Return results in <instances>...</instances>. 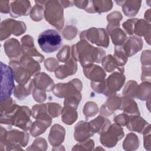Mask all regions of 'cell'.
<instances>
[{
  "label": "cell",
  "instance_id": "6da1fadb",
  "mask_svg": "<svg viewBox=\"0 0 151 151\" xmlns=\"http://www.w3.org/2000/svg\"><path fill=\"white\" fill-rule=\"evenodd\" d=\"M72 55L84 67L93 62L100 63L105 55V51L90 45L85 40H81L72 47Z\"/></svg>",
  "mask_w": 151,
  "mask_h": 151
},
{
  "label": "cell",
  "instance_id": "7a4b0ae2",
  "mask_svg": "<svg viewBox=\"0 0 151 151\" xmlns=\"http://www.w3.org/2000/svg\"><path fill=\"white\" fill-rule=\"evenodd\" d=\"M37 42L42 51L46 53H51L58 50L61 46L62 38L56 30L48 29L39 35Z\"/></svg>",
  "mask_w": 151,
  "mask_h": 151
},
{
  "label": "cell",
  "instance_id": "3957f363",
  "mask_svg": "<svg viewBox=\"0 0 151 151\" xmlns=\"http://www.w3.org/2000/svg\"><path fill=\"white\" fill-rule=\"evenodd\" d=\"M44 7L46 21L58 29H61L64 25V18L63 6L59 1H47Z\"/></svg>",
  "mask_w": 151,
  "mask_h": 151
},
{
  "label": "cell",
  "instance_id": "277c9868",
  "mask_svg": "<svg viewBox=\"0 0 151 151\" xmlns=\"http://www.w3.org/2000/svg\"><path fill=\"white\" fill-rule=\"evenodd\" d=\"M1 101L10 98L12 91L15 87L14 80V73L12 68L1 62Z\"/></svg>",
  "mask_w": 151,
  "mask_h": 151
},
{
  "label": "cell",
  "instance_id": "5b68a950",
  "mask_svg": "<svg viewBox=\"0 0 151 151\" xmlns=\"http://www.w3.org/2000/svg\"><path fill=\"white\" fill-rule=\"evenodd\" d=\"M2 126H1V146H17L21 145L25 146L29 140V134L27 132H23L18 130H12L6 132Z\"/></svg>",
  "mask_w": 151,
  "mask_h": 151
},
{
  "label": "cell",
  "instance_id": "8992f818",
  "mask_svg": "<svg viewBox=\"0 0 151 151\" xmlns=\"http://www.w3.org/2000/svg\"><path fill=\"white\" fill-rule=\"evenodd\" d=\"M82 83L78 79H73L67 83H58L54 86L53 93L58 97H76L81 99Z\"/></svg>",
  "mask_w": 151,
  "mask_h": 151
},
{
  "label": "cell",
  "instance_id": "52a82bcc",
  "mask_svg": "<svg viewBox=\"0 0 151 151\" xmlns=\"http://www.w3.org/2000/svg\"><path fill=\"white\" fill-rule=\"evenodd\" d=\"M81 40H87L98 46L107 48L109 45V37L105 29L103 28H91L81 32Z\"/></svg>",
  "mask_w": 151,
  "mask_h": 151
},
{
  "label": "cell",
  "instance_id": "ba28073f",
  "mask_svg": "<svg viewBox=\"0 0 151 151\" xmlns=\"http://www.w3.org/2000/svg\"><path fill=\"white\" fill-rule=\"evenodd\" d=\"M31 111L27 106H18L14 114L11 117L9 124L19 127L22 130H28L31 128Z\"/></svg>",
  "mask_w": 151,
  "mask_h": 151
},
{
  "label": "cell",
  "instance_id": "9c48e42d",
  "mask_svg": "<svg viewBox=\"0 0 151 151\" xmlns=\"http://www.w3.org/2000/svg\"><path fill=\"white\" fill-rule=\"evenodd\" d=\"M100 142L106 147H114L124 136L123 129L117 123L110 124L108 129L101 133Z\"/></svg>",
  "mask_w": 151,
  "mask_h": 151
},
{
  "label": "cell",
  "instance_id": "30bf717a",
  "mask_svg": "<svg viewBox=\"0 0 151 151\" xmlns=\"http://www.w3.org/2000/svg\"><path fill=\"white\" fill-rule=\"evenodd\" d=\"M26 26L21 21L12 19L3 21L1 24V40L2 41L11 35V34L18 36L25 32Z\"/></svg>",
  "mask_w": 151,
  "mask_h": 151
},
{
  "label": "cell",
  "instance_id": "8fae6325",
  "mask_svg": "<svg viewBox=\"0 0 151 151\" xmlns=\"http://www.w3.org/2000/svg\"><path fill=\"white\" fill-rule=\"evenodd\" d=\"M125 81V77L122 73L114 72L104 81V91L103 94L107 96L115 94L119 91Z\"/></svg>",
  "mask_w": 151,
  "mask_h": 151
},
{
  "label": "cell",
  "instance_id": "7c38bea8",
  "mask_svg": "<svg viewBox=\"0 0 151 151\" xmlns=\"http://www.w3.org/2000/svg\"><path fill=\"white\" fill-rule=\"evenodd\" d=\"M83 72L86 77L91 80V82H103L106 76V74L102 68L91 63L83 67Z\"/></svg>",
  "mask_w": 151,
  "mask_h": 151
},
{
  "label": "cell",
  "instance_id": "4fadbf2b",
  "mask_svg": "<svg viewBox=\"0 0 151 151\" xmlns=\"http://www.w3.org/2000/svg\"><path fill=\"white\" fill-rule=\"evenodd\" d=\"M9 64L13 70L14 78L16 81L19 84H27L31 76L30 73L17 60L11 61Z\"/></svg>",
  "mask_w": 151,
  "mask_h": 151
},
{
  "label": "cell",
  "instance_id": "5bb4252c",
  "mask_svg": "<svg viewBox=\"0 0 151 151\" xmlns=\"http://www.w3.org/2000/svg\"><path fill=\"white\" fill-rule=\"evenodd\" d=\"M22 51L24 55L35 58L40 62H42L44 60V56L39 53L34 46V40L30 35H26L21 38Z\"/></svg>",
  "mask_w": 151,
  "mask_h": 151
},
{
  "label": "cell",
  "instance_id": "9a60e30c",
  "mask_svg": "<svg viewBox=\"0 0 151 151\" xmlns=\"http://www.w3.org/2000/svg\"><path fill=\"white\" fill-rule=\"evenodd\" d=\"M36 119L37 120L32 124L30 128L31 134L34 137L44 133L52 122L51 117L48 114L42 115Z\"/></svg>",
  "mask_w": 151,
  "mask_h": 151
},
{
  "label": "cell",
  "instance_id": "2e32d148",
  "mask_svg": "<svg viewBox=\"0 0 151 151\" xmlns=\"http://www.w3.org/2000/svg\"><path fill=\"white\" fill-rule=\"evenodd\" d=\"M31 4L29 1H15L10 5V15L17 18L22 15H28L30 11Z\"/></svg>",
  "mask_w": 151,
  "mask_h": 151
},
{
  "label": "cell",
  "instance_id": "e0dca14e",
  "mask_svg": "<svg viewBox=\"0 0 151 151\" xmlns=\"http://www.w3.org/2000/svg\"><path fill=\"white\" fill-rule=\"evenodd\" d=\"M143 41L137 37H130L122 45L123 51L127 57H130L142 48Z\"/></svg>",
  "mask_w": 151,
  "mask_h": 151
},
{
  "label": "cell",
  "instance_id": "ac0fdd59",
  "mask_svg": "<svg viewBox=\"0 0 151 151\" xmlns=\"http://www.w3.org/2000/svg\"><path fill=\"white\" fill-rule=\"evenodd\" d=\"M94 134L91 130L89 122H79L74 128V138L80 142H84L89 137Z\"/></svg>",
  "mask_w": 151,
  "mask_h": 151
},
{
  "label": "cell",
  "instance_id": "d6986e66",
  "mask_svg": "<svg viewBox=\"0 0 151 151\" xmlns=\"http://www.w3.org/2000/svg\"><path fill=\"white\" fill-rule=\"evenodd\" d=\"M34 87L43 91H51L54 89V84L52 80L44 73H40L35 75L33 80Z\"/></svg>",
  "mask_w": 151,
  "mask_h": 151
},
{
  "label": "cell",
  "instance_id": "ffe728a7",
  "mask_svg": "<svg viewBox=\"0 0 151 151\" xmlns=\"http://www.w3.org/2000/svg\"><path fill=\"white\" fill-rule=\"evenodd\" d=\"M113 6L111 1H88V4L85 11L89 13L107 12L110 11Z\"/></svg>",
  "mask_w": 151,
  "mask_h": 151
},
{
  "label": "cell",
  "instance_id": "44dd1931",
  "mask_svg": "<svg viewBox=\"0 0 151 151\" xmlns=\"http://www.w3.org/2000/svg\"><path fill=\"white\" fill-rule=\"evenodd\" d=\"M77 70L76 62L71 58L67 61L65 65H60L55 70V77L60 79H63L76 73Z\"/></svg>",
  "mask_w": 151,
  "mask_h": 151
},
{
  "label": "cell",
  "instance_id": "7402d4cb",
  "mask_svg": "<svg viewBox=\"0 0 151 151\" xmlns=\"http://www.w3.org/2000/svg\"><path fill=\"white\" fill-rule=\"evenodd\" d=\"M148 123L142 118L137 116H129L126 126L130 131L143 133L146 129L145 126Z\"/></svg>",
  "mask_w": 151,
  "mask_h": 151
},
{
  "label": "cell",
  "instance_id": "603a6c76",
  "mask_svg": "<svg viewBox=\"0 0 151 151\" xmlns=\"http://www.w3.org/2000/svg\"><path fill=\"white\" fill-rule=\"evenodd\" d=\"M65 129L59 124H54L51 129L49 134L50 144L54 146L61 143L64 139Z\"/></svg>",
  "mask_w": 151,
  "mask_h": 151
},
{
  "label": "cell",
  "instance_id": "cb8c5ba5",
  "mask_svg": "<svg viewBox=\"0 0 151 151\" xmlns=\"http://www.w3.org/2000/svg\"><path fill=\"white\" fill-rule=\"evenodd\" d=\"M118 5H122V10L126 16L133 17L138 12L142 2L140 1H115Z\"/></svg>",
  "mask_w": 151,
  "mask_h": 151
},
{
  "label": "cell",
  "instance_id": "d4e9b609",
  "mask_svg": "<svg viewBox=\"0 0 151 151\" xmlns=\"http://www.w3.org/2000/svg\"><path fill=\"white\" fill-rule=\"evenodd\" d=\"M4 50L8 57L11 59L17 58L21 53V47L18 41L15 38H11L5 42Z\"/></svg>",
  "mask_w": 151,
  "mask_h": 151
},
{
  "label": "cell",
  "instance_id": "484cf974",
  "mask_svg": "<svg viewBox=\"0 0 151 151\" xmlns=\"http://www.w3.org/2000/svg\"><path fill=\"white\" fill-rule=\"evenodd\" d=\"M89 123L93 133H97L99 134L105 132L111 124L109 119L101 116H99L95 119L90 121Z\"/></svg>",
  "mask_w": 151,
  "mask_h": 151
},
{
  "label": "cell",
  "instance_id": "4316f807",
  "mask_svg": "<svg viewBox=\"0 0 151 151\" xmlns=\"http://www.w3.org/2000/svg\"><path fill=\"white\" fill-rule=\"evenodd\" d=\"M19 60V62L20 64L30 73L31 76L40 71V64L31 57L23 55L20 58Z\"/></svg>",
  "mask_w": 151,
  "mask_h": 151
},
{
  "label": "cell",
  "instance_id": "83f0119b",
  "mask_svg": "<svg viewBox=\"0 0 151 151\" xmlns=\"http://www.w3.org/2000/svg\"><path fill=\"white\" fill-rule=\"evenodd\" d=\"M34 85L33 80H31L27 84H19L15 87L14 91V94L15 97L19 100L24 99L27 96H28L32 88H34Z\"/></svg>",
  "mask_w": 151,
  "mask_h": 151
},
{
  "label": "cell",
  "instance_id": "f1b7e54d",
  "mask_svg": "<svg viewBox=\"0 0 151 151\" xmlns=\"http://www.w3.org/2000/svg\"><path fill=\"white\" fill-rule=\"evenodd\" d=\"M102 65L107 72H111L116 69L120 73H123L124 68L121 66L112 55H108L101 60Z\"/></svg>",
  "mask_w": 151,
  "mask_h": 151
},
{
  "label": "cell",
  "instance_id": "f546056e",
  "mask_svg": "<svg viewBox=\"0 0 151 151\" xmlns=\"http://www.w3.org/2000/svg\"><path fill=\"white\" fill-rule=\"evenodd\" d=\"M120 110H123L124 113L140 114L136 103L132 99L126 96L122 98Z\"/></svg>",
  "mask_w": 151,
  "mask_h": 151
},
{
  "label": "cell",
  "instance_id": "4dcf8cb0",
  "mask_svg": "<svg viewBox=\"0 0 151 151\" xmlns=\"http://www.w3.org/2000/svg\"><path fill=\"white\" fill-rule=\"evenodd\" d=\"M63 122L68 125L72 124L77 119L76 109L70 106H64L61 111Z\"/></svg>",
  "mask_w": 151,
  "mask_h": 151
},
{
  "label": "cell",
  "instance_id": "1f68e13d",
  "mask_svg": "<svg viewBox=\"0 0 151 151\" xmlns=\"http://www.w3.org/2000/svg\"><path fill=\"white\" fill-rule=\"evenodd\" d=\"M108 33L111 35L113 44L116 46L122 45L127 40V37L124 32L119 27L112 29Z\"/></svg>",
  "mask_w": 151,
  "mask_h": 151
},
{
  "label": "cell",
  "instance_id": "d6a6232c",
  "mask_svg": "<svg viewBox=\"0 0 151 151\" xmlns=\"http://www.w3.org/2000/svg\"><path fill=\"white\" fill-rule=\"evenodd\" d=\"M47 1H35V5L31 10L30 17L35 21H41L43 18L44 6Z\"/></svg>",
  "mask_w": 151,
  "mask_h": 151
},
{
  "label": "cell",
  "instance_id": "836d02e7",
  "mask_svg": "<svg viewBox=\"0 0 151 151\" xmlns=\"http://www.w3.org/2000/svg\"><path fill=\"white\" fill-rule=\"evenodd\" d=\"M122 18V15L120 12L114 11L107 15V19L109 22L107 26V30L109 32L114 28L119 27V22Z\"/></svg>",
  "mask_w": 151,
  "mask_h": 151
},
{
  "label": "cell",
  "instance_id": "e575fe53",
  "mask_svg": "<svg viewBox=\"0 0 151 151\" xmlns=\"http://www.w3.org/2000/svg\"><path fill=\"white\" fill-rule=\"evenodd\" d=\"M147 28H150V24L143 19H137L133 29V34L139 36H145L147 34Z\"/></svg>",
  "mask_w": 151,
  "mask_h": 151
},
{
  "label": "cell",
  "instance_id": "d590c367",
  "mask_svg": "<svg viewBox=\"0 0 151 151\" xmlns=\"http://www.w3.org/2000/svg\"><path fill=\"white\" fill-rule=\"evenodd\" d=\"M47 112L51 117H58L61 111V107L60 104L55 103H46Z\"/></svg>",
  "mask_w": 151,
  "mask_h": 151
},
{
  "label": "cell",
  "instance_id": "8d00e7d4",
  "mask_svg": "<svg viewBox=\"0 0 151 151\" xmlns=\"http://www.w3.org/2000/svg\"><path fill=\"white\" fill-rule=\"evenodd\" d=\"M83 112L87 119L88 117L95 116L98 112V107L97 104L92 101L87 102L84 107Z\"/></svg>",
  "mask_w": 151,
  "mask_h": 151
},
{
  "label": "cell",
  "instance_id": "74e56055",
  "mask_svg": "<svg viewBox=\"0 0 151 151\" xmlns=\"http://www.w3.org/2000/svg\"><path fill=\"white\" fill-rule=\"evenodd\" d=\"M70 48L68 45L64 46L57 55L58 60L60 62H67L70 59Z\"/></svg>",
  "mask_w": 151,
  "mask_h": 151
},
{
  "label": "cell",
  "instance_id": "f35d334b",
  "mask_svg": "<svg viewBox=\"0 0 151 151\" xmlns=\"http://www.w3.org/2000/svg\"><path fill=\"white\" fill-rule=\"evenodd\" d=\"M137 18H134V19H129L127 21H126L123 24V27L126 30V32L129 34L132 35L133 34V29L135 25V23L137 21Z\"/></svg>",
  "mask_w": 151,
  "mask_h": 151
},
{
  "label": "cell",
  "instance_id": "ab89813d",
  "mask_svg": "<svg viewBox=\"0 0 151 151\" xmlns=\"http://www.w3.org/2000/svg\"><path fill=\"white\" fill-rule=\"evenodd\" d=\"M128 117L129 116L126 113L121 114L116 116L114 119V121L116 122V123L120 126H126Z\"/></svg>",
  "mask_w": 151,
  "mask_h": 151
},
{
  "label": "cell",
  "instance_id": "60d3db41",
  "mask_svg": "<svg viewBox=\"0 0 151 151\" xmlns=\"http://www.w3.org/2000/svg\"><path fill=\"white\" fill-rule=\"evenodd\" d=\"M9 1H0V11L1 13H9L10 7L9 5Z\"/></svg>",
  "mask_w": 151,
  "mask_h": 151
},
{
  "label": "cell",
  "instance_id": "b9f144b4",
  "mask_svg": "<svg viewBox=\"0 0 151 151\" xmlns=\"http://www.w3.org/2000/svg\"><path fill=\"white\" fill-rule=\"evenodd\" d=\"M57 61L55 59L51 58L46 60L45 61V63H44L46 69H47L50 71V68H51V65H52V67L54 68V67H55L56 65H58V62H57Z\"/></svg>",
  "mask_w": 151,
  "mask_h": 151
},
{
  "label": "cell",
  "instance_id": "7bdbcfd3",
  "mask_svg": "<svg viewBox=\"0 0 151 151\" xmlns=\"http://www.w3.org/2000/svg\"><path fill=\"white\" fill-rule=\"evenodd\" d=\"M74 4L78 8L85 9L88 4V1H74Z\"/></svg>",
  "mask_w": 151,
  "mask_h": 151
},
{
  "label": "cell",
  "instance_id": "ee69618b",
  "mask_svg": "<svg viewBox=\"0 0 151 151\" xmlns=\"http://www.w3.org/2000/svg\"><path fill=\"white\" fill-rule=\"evenodd\" d=\"M59 2L61 5V6L64 8H67L70 6L73 5L74 1H59Z\"/></svg>",
  "mask_w": 151,
  "mask_h": 151
}]
</instances>
